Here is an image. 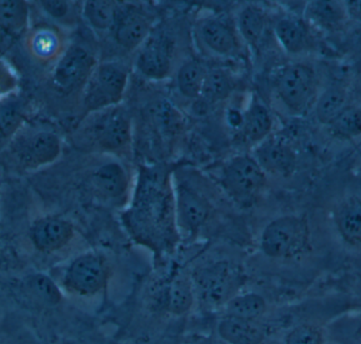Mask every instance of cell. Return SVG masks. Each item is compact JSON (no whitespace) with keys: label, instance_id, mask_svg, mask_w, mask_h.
<instances>
[{"label":"cell","instance_id":"obj_1","mask_svg":"<svg viewBox=\"0 0 361 344\" xmlns=\"http://www.w3.org/2000/svg\"><path fill=\"white\" fill-rule=\"evenodd\" d=\"M127 224L135 238L154 246L167 245L178 233L173 186L159 171L142 174Z\"/></svg>","mask_w":361,"mask_h":344},{"label":"cell","instance_id":"obj_2","mask_svg":"<svg viewBox=\"0 0 361 344\" xmlns=\"http://www.w3.org/2000/svg\"><path fill=\"white\" fill-rule=\"evenodd\" d=\"M195 301L206 309H220L239 294L244 282L241 271L227 261L199 267L190 275Z\"/></svg>","mask_w":361,"mask_h":344},{"label":"cell","instance_id":"obj_3","mask_svg":"<svg viewBox=\"0 0 361 344\" xmlns=\"http://www.w3.org/2000/svg\"><path fill=\"white\" fill-rule=\"evenodd\" d=\"M220 184L233 201L241 205H250L264 189L267 173L254 156H238L223 166Z\"/></svg>","mask_w":361,"mask_h":344},{"label":"cell","instance_id":"obj_4","mask_svg":"<svg viewBox=\"0 0 361 344\" xmlns=\"http://www.w3.org/2000/svg\"><path fill=\"white\" fill-rule=\"evenodd\" d=\"M129 73L120 61L97 66L88 80L85 106L88 111H102L116 107L128 86Z\"/></svg>","mask_w":361,"mask_h":344},{"label":"cell","instance_id":"obj_5","mask_svg":"<svg viewBox=\"0 0 361 344\" xmlns=\"http://www.w3.org/2000/svg\"><path fill=\"white\" fill-rule=\"evenodd\" d=\"M309 240L307 225L303 219L286 216L267 225L260 238V250L271 259L290 258L305 250Z\"/></svg>","mask_w":361,"mask_h":344},{"label":"cell","instance_id":"obj_6","mask_svg":"<svg viewBox=\"0 0 361 344\" xmlns=\"http://www.w3.org/2000/svg\"><path fill=\"white\" fill-rule=\"evenodd\" d=\"M173 199L178 233L187 238L197 237L209 218L212 204L205 195L186 183H176Z\"/></svg>","mask_w":361,"mask_h":344},{"label":"cell","instance_id":"obj_7","mask_svg":"<svg viewBox=\"0 0 361 344\" xmlns=\"http://www.w3.org/2000/svg\"><path fill=\"white\" fill-rule=\"evenodd\" d=\"M109 279L107 261L99 254H84L74 259L63 277V285L78 296L99 294Z\"/></svg>","mask_w":361,"mask_h":344},{"label":"cell","instance_id":"obj_8","mask_svg":"<svg viewBox=\"0 0 361 344\" xmlns=\"http://www.w3.org/2000/svg\"><path fill=\"white\" fill-rule=\"evenodd\" d=\"M276 91L288 110L295 113L305 111L315 92L313 70L301 63L288 66L276 80Z\"/></svg>","mask_w":361,"mask_h":344},{"label":"cell","instance_id":"obj_9","mask_svg":"<svg viewBox=\"0 0 361 344\" xmlns=\"http://www.w3.org/2000/svg\"><path fill=\"white\" fill-rule=\"evenodd\" d=\"M95 68L97 61L92 51L82 44H73L57 61L53 71V84L59 90L71 92L88 82Z\"/></svg>","mask_w":361,"mask_h":344},{"label":"cell","instance_id":"obj_10","mask_svg":"<svg viewBox=\"0 0 361 344\" xmlns=\"http://www.w3.org/2000/svg\"><path fill=\"white\" fill-rule=\"evenodd\" d=\"M152 16L141 6H118L114 38L125 50L133 51L142 47L149 37L154 25Z\"/></svg>","mask_w":361,"mask_h":344},{"label":"cell","instance_id":"obj_11","mask_svg":"<svg viewBox=\"0 0 361 344\" xmlns=\"http://www.w3.org/2000/svg\"><path fill=\"white\" fill-rule=\"evenodd\" d=\"M93 133L97 145L105 152L126 149L133 135L130 116L122 108L106 109L105 113L95 123Z\"/></svg>","mask_w":361,"mask_h":344},{"label":"cell","instance_id":"obj_12","mask_svg":"<svg viewBox=\"0 0 361 344\" xmlns=\"http://www.w3.org/2000/svg\"><path fill=\"white\" fill-rule=\"evenodd\" d=\"M135 67L148 80L169 78L173 68V51L169 42L159 36L146 40L135 59Z\"/></svg>","mask_w":361,"mask_h":344},{"label":"cell","instance_id":"obj_13","mask_svg":"<svg viewBox=\"0 0 361 344\" xmlns=\"http://www.w3.org/2000/svg\"><path fill=\"white\" fill-rule=\"evenodd\" d=\"M197 34L204 48L216 56H235L239 51L237 32L224 19L219 17L206 18L200 23Z\"/></svg>","mask_w":361,"mask_h":344},{"label":"cell","instance_id":"obj_14","mask_svg":"<svg viewBox=\"0 0 361 344\" xmlns=\"http://www.w3.org/2000/svg\"><path fill=\"white\" fill-rule=\"evenodd\" d=\"M74 237V227L69 221L48 216L36 221L30 231V238L36 250L54 252L67 246Z\"/></svg>","mask_w":361,"mask_h":344},{"label":"cell","instance_id":"obj_15","mask_svg":"<svg viewBox=\"0 0 361 344\" xmlns=\"http://www.w3.org/2000/svg\"><path fill=\"white\" fill-rule=\"evenodd\" d=\"M254 159L265 173L288 176L296 167V154L290 146L277 140H264L258 144Z\"/></svg>","mask_w":361,"mask_h":344},{"label":"cell","instance_id":"obj_16","mask_svg":"<svg viewBox=\"0 0 361 344\" xmlns=\"http://www.w3.org/2000/svg\"><path fill=\"white\" fill-rule=\"evenodd\" d=\"M61 152L59 137L55 133L40 131L27 140L19 152V158L25 166L36 168L54 162Z\"/></svg>","mask_w":361,"mask_h":344},{"label":"cell","instance_id":"obj_17","mask_svg":"<svg viewBox=\"0 0 361 344\" xmlns=\"http://www.w3.org/2000/svg\"><path fill=\"white\" fill-rule=\"evenodd\" d=\"M93 184L99 195L110 203H122L128 195V173L116 162L102 165L93 176Z\"/></svg>","mask_w":361,"mask_h":344},{"label":"cell","instance_id":"obj_18","mask_svg":"<svg viewBox=\"0 0 361 344\" xmlns=\"http://www.w3.org/2000/svg\"><path fill=\"white\" fill-rule=\"evenodd\" d=\"M216 332L228 344H261L265 339L264 330L258 322L227 316L219 321Z\"/></svg>","mask_w":361,"mask_h":344},{"label":"cell","instance_id":"obj_19","mask_svg":"<svg viewBox=\"0 0 361 344\" xmlns=\"http://www.w3.org/2000/svg\"><path fill=\"white\" fill-rule=\"evenodd\" d=\"M195 302V290L190 276L178 274L167 286L165 309L173 316L186 315Z\"/></svg>","mask_w":361,"mask_h":344},{"label":"cell","instance_id":"obj_20","mask_svg":"<svg viewBox=\"0 0 361 344\" xmlns=\"http://www.w3.org/2000/svg\"><path fill=\"white\" fill-rule=\"evenodd\" d=\"M335 223L345 242L361 245V199L351 197L341 203L335 214Z\"/></svg>","mask_w":361,"mask_h":344},{"label":"cell","instance_id":"obj_21","mask_svg":"<svg viewBox=\"0 0 361 344\" xmlns=\"http://www.w3.org/2000/svg\"><path fill=\"white\" fill-rule=\"evenodd\" d=\"M273 128L269 109L258 101H252L243 114L242 133L250 143L260 144L267 140Z\"/></svg>","mask_w":361,"mask_h":344},{"label":"cell","instance_id":"obj_22","mask_svg":"<svg viewBox=\"0 0 361 344\" xmlns=\"http://www.w3.org/2000/svg\"><path fill=\"white\" fill-rule=\"evenodd\" d=\"M207 68L197 59L180 66L177 73V87L180 94L188 99H199L203 91Z\"/></svg>","mask_w":361,"mask_h":344},{"label":"cell","instance_id":"obj_23","mask_svg":"<svg viewBox=\"0 0 361 344\" xmlns=\"http://www.w3.org/2000/svg\"><path fill=\"white\" fill-rule=\"evenodd\" d=\"M267 309V301L257 293L235 295L223 307L227 317L255 321L264 315Z\"/></svg>","mask_w":361,"mask_h":344},{"label":"cell","instance_id":"obj_24","mask_svg":"<svg viewBox=\"0 0 361 344\" xmlns=\"http://www.w3.org/2000/svg\"><path fill=\"white\" fill-rule=\"evenodd\" d=\"M235 80L233 74L224 68L216 67L207 69L203 91L200 99L207 104H216L224 101L233 92Z\"/></svg>","mask_w":361,"mask_h":344},{"label":"cell","instance_id":"obj_25","mask_svg":"<svg viewBox=\"0 0 361 344\" xmlns=\"http://www.w3.org/2000/svg\"><path fill=\"white\" fill-rule=\"evenodd\" d=\"M118 6L110 0H88L82 6V16L95 31H112L118 15Z\"/></svg>","mask_w":361,"mask_h":344},{"label":"cell","instance_id":"obj_26","mask_svg":"<svg viewBox=\"0 0 361 344\" xmlns=\"http://www.w3.org/2000/svg\"><path fill=\"white\" fill-rule=\"evenodd\" d=\"M275 33L281 46L290 53L301 52L309 44L305 25L296 19H280L276 25Z\"/></svg>","mask_w":361,"mask_h":344},{"label":"cell","instance_id":"obj_27","mask_svg":"<svg viewBox=\"0 0 361 344\" xmlns=\"http://www.w3.org/2000/svg\"><path fill=\"white\" fill-rule=\"evenodd\" d=\"M29 20V6L21 0H0V27L6 33L18 35Z\"/></svg>","mask_w":361,"mask_h":344},{"label":"cell","instance_id":"obj_28","mask_svg":"<svg viewBox=\"0 0 361 344\" xmlns=\"http://www.w3.org/2000/svg\"><path fill=\"white\" fill-rule=\"evenodd\" d=\"M237 25L242 39L245 40L250 46H256L264 32V14L257 6H245L238 15Z\"/></svg>","mask_w":361,"mask_h":344},{"label":"cell","instance_id":"obj_29","mask_svg":"<svg viewBox=\"0 0 361 344\" xmlns=\"http://www.w3.org/2000/svg\"><path fill=\"white\" fill-rule=\"evenodd\" d=\"M25 285L33 298L48 307H55L63 300L61 288L44 274L36 273L27 276Z\"/></svg>","mask_w":361,"mask_h":344},{"label":"cell","instance_id":"obj_30","mask_svg":"<svg viewBox=\"0 0 361 344\" xmlns=\"http://www.w3.org/2000/svg\"><path fill=\"white\" fill-rule=\"evenodd\" d=\"M347 93L341 87H331L320 97L316 107L318 120L322 124L330 125L345 108Z\"/></svg>","mask_w":361,"mask_h":344},{"label":"cell","instance_id":"obj_31","mask_svg":"<svg viewBox=\"0 0 361 344\" xmlns=\"http://www.w3.org/2000/svg\"><path fill=\"white\" fill-rule=\"evenodd\" d=\"M330 125L337 137L343 139L358 137L361 135V110L356 107H345Z\"/></svg>","mask_w":361,"mask_h":344},{"label":"cell","instance_id":"obj_32","mask_svg":"<svg viewBox=\"0 0 361 344\" xmlns=\"http://www.w3.org/2000/svg\"><path fill=\"white\" fill-rule=\"evenodd\" d=\"M23 121L20 106L14 101L0 99V133L10 135Z\"/></svg>","mask_w":361,"mask_h":344},{"label":"cell","instance_id":"obj_33","mask_svg":"<svg viewBox=\"0 0 361 344\" xmlns=\"http://www.w3.org/2000/svg\"><path fill=\"white\" fill-rule=\"evenodd\" d=\"M284 344H324V335L316 326L301 324L288 333Z\"/></svg>","mask_w":361,"mask_h":344},{"label":"cell","instance_id":"obj_34","mask_svg":"<svg viewBox=\"0 0 361 344\" xmlns=\"http://www.w3.org/2000/svg\"><path fill=\"white\" fill-rule=\"evenodd\" d=\"M311 13L317 20L324 23H338L343 12L338 4L332 1H316L312 4Z\"/></svg>","mask_w":361,"mask_h":344},{"label":"cell","instance_id":"obj_35","mask_svg":"<svg viewBox=\"0 0 361 344\" xmlns=\"http://www.w3.org/2000/svg\"><path fill=\"white\" fill-rule=\"evenodd\" d=\"M59 48V39L49 31H39L32 42L34 53L40 59H49Z\"/></svg>","mask_w":361,"mask_h":344},{"label":"cell","instance_id":"obj_36","mask_svg":"<svg viewBox=\"0 0 361 344\" xmlns=\"http://www.w3.org/2000/svg\"><path fill=\"white\" fill-rule=\"evenodd\" d=\"M17 85L16 76L6 63L0 61V99L14 90Z\"/></svg>","mask_w":361,"mask_h":344},{"label":"cell","instance_id":"obj_37","mask_svg":"<svg viewBox=\"0 0 361 344\" xmlns=\"http://www.w3.org/2000/svg\"><path fill=\"white\" fill-rule=\"evenodd\" d=\"M42 8L53 18L61 19L67 16L70 4L63 0H42L39 1Z\"/></svg>","mask_w":361,"mask_h":344},{"label":"cell","instance_id":"obj_38","mask_svg":"<svg viewBox=\"0 0 361 344\" xmlns=\"http://www.w3.org/2000/svg\"><path fill=\"white\" fill-rule=\"evenodd\" d=\"M347 4L350 14L361 20V0H352L348 1Z\"/></svg>","mask_w":361,"mask_h":344},{"label":"cell","instance_id":"obj_39","mask_svg":"<svg viewBox=\"0 0 361 344\" xmlns=\"http://www.w3.org/2000/svg\"><path fill=\"white\" fill-rule=\"evenodd\" d=\"M4 263V252H2L1 248H0V269H1L2 265Z\"/></svg>","mask_w":361,"mask_h":344}]
</instances>
